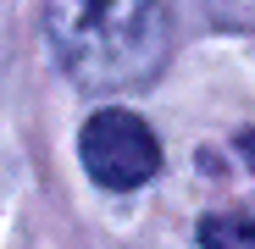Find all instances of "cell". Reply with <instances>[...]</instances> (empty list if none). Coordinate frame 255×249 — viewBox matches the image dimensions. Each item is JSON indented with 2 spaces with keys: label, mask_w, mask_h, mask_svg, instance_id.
Wrapping results in <instances>:
<instances>
[{
  "label": "cell",
  "mask_w": 255,
  "mask_h": 249,
  "mask_svg": "<svg viewBox=\"0 0 255 249\" xmlns=\"http://www.w3.org/2000/svg\"><path fill=\"white\" fill-rule=\"evenodd\" d=\"M233 144H239V155H244V161H250V166H255V128H244V133H239V139H233Z\"/></svg>",
  "instance_id": "obj_4"
},
{
  "label": "cell",
  "mask_w": 255,
  "mask_h": 249,
  "mask_svg": "<svg viewBox=\"0 0 255 249\" xmlns=\"http://www.w3.org/2000/svg\"><path fill=\"white\" fill-rule=\"evenodd\" d=\"M78 155L83 166H89V177L100 188H139L161 172V144L150 133V122L133 116V111H122V105H106L95 111L89 122H83V139H78Z\"/></svg>",
  "instance_id": "obj_2"
},
{
  "label": "cell",
  "mask_w": 255,
  "mask_h": 249,
  "mask_svg": "<svg viewBox=\"0 0 255 249\" xmlns=\"http://www.w3.org/2000/svg\"><path fill=\"white\" fill-rule=\"evenodd\" d=\"M200 249H255V211H217L200 222Z\"/></svg>",
  "instance_id": "obj_3"
},
{
  "label": "cell",
  "mask_w": 255,
  "mask_h": 249,
  "mask_svg": "<svg viewBox=\"0 0 255 249\" xmlns=\"http://www.w3.org/2000/svg\"><path fill=\"white\" fill-rule=\"evenodd\" d=\"M56 61L83 89H139L166 61V0H50Z\"/></svg>",
  "instance_id": "obj_1"
}]
</instances>
